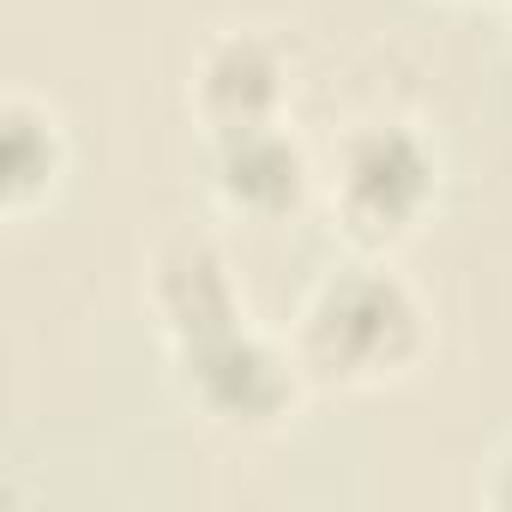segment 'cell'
<instances>
[{"instance_id":"cell-4","label":"cell","mask_w":512,"mask_h":512,"mask_svg":"<svg viewBox=\"0 0 512 512\" xmlns=\"http://www.w3.org/2000/svg\"><path fill=\"white\" fill-rule=\"evenodd\" d=\"M223 187L247 205H284L302 187V157H296V145H284L260 121L235 127V139L223 151Z\"/></svg>"},{"instance_id":"cell-5","label":"cell","mask_w":512,"mask_h":512,"mask_svg":"<svg viewBox=\"0 0 512 512\" xmlns=\"http://www.w3.org/2000/svg\"><path fill=\"white\" fill-rule=\"evenodd\" d=\"M163 302H169L175 326L187 332V344L229 326V290H223V272L205 247H181L163 266Z\"/></svg>"},{"instance_id":"cell-6","label":"cell","mask_w":512,"mask_h":512,"mask_svg":"<svg viewBox=\"0 0 512 512\" xmlns=\"http://www.w3.org/2000/svg\"><path fill=\"white\" fill-rule=\"evenodd\" d=\"M278 91V67L266 61L260 43H229L217 49L211 73H205V97L217 115H229L235 127H253V115H260Z\"/></svg>"},{"instance_id":"cell-7","label":"cell","mask_w":512,"mask_h":512,"mask_svg":"<svg viewBox=\"0 0 512 512\" xmlns=\"http://www.w3.org/2000/svg\"><path fill=\"white\" fill-rule=\"evenodd\" d=\"M7 175H13V187H31L37 175H49V145L37 151V121L31 115L7 121Z\"/></svg>"},{"instance_id":"cell-8","label":"cell","mask_w":512,"mask_h":512,"mask_svg":"<svg viewBox=\"0 0 512 512\" xmlns=\"http://www.w3.org/2000/svg\"><path fill=\"white\" fill-rule=\"evenodd\" d=\"M500 500L512 506V458H506V476H500Z\"/></svg>"},{"instance_id":"cell-3","label":"cell","mask_w":512,"mask_h":512,"mask_svg":"<svg viewBox=\"0 0 512 512\" xmlns=\"http://www.w3.org/2000/svg\"><path fill=\"white\" fill-rule=\"evenodd\" d=\"M428 193V157L404 133H374L350 157V211L368 223H404Z\"/></svg>"},{"instance_id":"cell-1","label":"cell","mask_w":512,"mask_h":512,"mask_svg":"<svg viewBox=\"0 0 512 512\" xmlns=\"http://www.w3.org/2000/svg\"><path fill=\"white\" fill-rule=\"evenodd\" d=\"M320 350L344 368H380L398 362L416 338V308L398 284L386 278H350L344 290H332L320 326H314Z\"/></svg>"},{"instance_id":"cell-2","label":"cell","mask_w":512,"mask_h":512,"mask_svg":"<svg viewBox=\"0 0 512 512\" xmlns=\"http://www.w3.org/2000/svg\"><path fill=\"white\" fill-rule=\"evenodd\" d=\"M187 362H193V374H199L205 404L223 410V416H235V422H260V416H272V410L284 404V392H290L278 356H272L266 344L241 338L235 326L193 338V344H187Z\"/></svg>"}]
</instances>
